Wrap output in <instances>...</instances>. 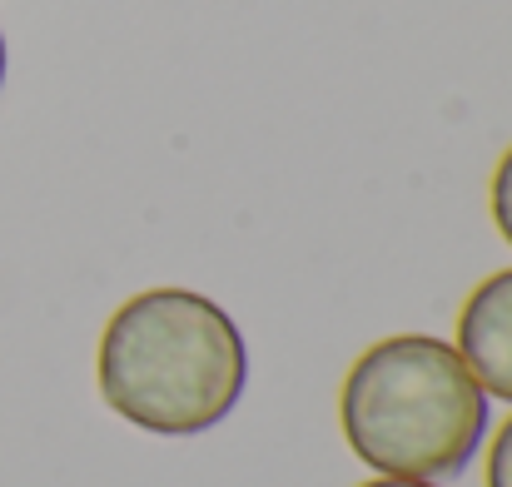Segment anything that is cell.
<instances>
[{
    "label": "cell",
    "mask_w": 512,
    "mask_h": 487,
    "mask_svg": "<svg viewBox=\"0 0 512 487\" xmlns=\"http://www.w3.org/2000/svg\"><path fill=\"white\" fill-rule=\"evenodd\" d=\"M95 383L130 428L194 438L239 408L249 348L209 294L145 289L110 314L95 348Z\"/></svg>",
    "instance_id": "1"
},
{
    "label": "cell",
    "mask_w": 512,
    "mask_h": 487,
    "mask_svg": "<svg viewBox=\"0 0 512 487\" xmlns=\"http://www.w3.org/2000/svg\"><path fill=\"white\" fill-rule=\"evenodd\" d=\"M339 423L353 458L378 478L448 483L483 448L488 393L453 343L393 333L363 348L343 373Z\"/></svg>",
    "instance_id": "2"
},
{
    "label": "cell",
    "mask_w": 512,
    "mask_h": 487,
    "mask_svg": "<svg viewBox=\"0 0 512 487\" xmlns=\"http://www.w3.org/2000/svg\"><path fill=\"white\" fill-rule=\"evenodd\" d=\"M488 398L512 403V269L488 274L458 309L453 343Z\"/></svg>",
    "instance_id": "3"
},
{
    "label": "cell",
    "mask_w": 512,
    "mask_h": 487,
    "mask_svg": "<svg viewBox=\"0 0 512 487\" xmlns=\"http://www.w3.org/2000/svg\"><path fill=\"white\" fill-rule=\"evenodd\" d=\"M488 204H493V224H498V234L512 244V145L503 150V160H498V169H493Z\"/></svg>",
    "instance_id": "4"
},
{
    "label": "cell",
    "mask_w": 512,
    "mask_h": 487,
    "mask_svg": "<svg viewBox=\"0 0 512 487\" xmlns=\"http://www.w3.org/2000/svg\"><path fill=\"white\" fill-rule=\"evenodd\" d=\"M488 487H512V418L498 428L493 453H488Z\"/></svg>",
    "instance_id": "5"
},
{
    "label": "cell",
    "mask_w": 512,
    "mask_h": 487,
    "mask_svg": "<svg viewBox=\"0 0 512 487\" xmlns=\"http://www.w3.org/2000/svg\"><path fill=\"white\" fill-rule=\"evenodd\" d=\"M358 487H438V483H418V478H373V483H358Z\"/></svg>",
    "instance_id": "6"
},
{
    "label": "cell",
    "mask_w": 512,
    "mask_h": 487,
    "mask_svg": "<svg viewBox=\"0 0 512 487\" xmlns=\"http://www.w3.org/2000/svg\"><path fill=\"white\" fill-rule=\"evenodd\" d=\"M0 85H5V35H0Z\"/></svg>",
    "instance_id": "7"
}]
</instances>
